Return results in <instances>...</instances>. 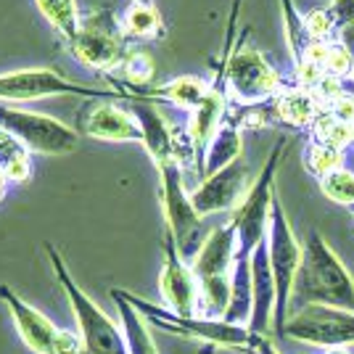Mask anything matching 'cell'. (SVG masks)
Listing matches in <instances>:
<instances>
[{"label": "cell", "instance_id": "f1b7e54d", "mask_svg": "<svg viewBox=\"0 0 354 354\" xmlns=\"http://www.w3.org/2000/svg\"><path fill=\"white\" fill-rule=\"evenodd\" d=\"M304 164H307V169H310L312 175L320 180V177L330 175V172H336V169L344 167V151L328 146V143H320V140H315V143L307 148V159H304Z\"/></svg>", "mask_w": 354, "mask_h": 354}, {"label": "cell", "instance_id": "484cf974", "mask_svg": "<svg viewBox=\"0 0 354 354\" xmlns=\"http://www.w3.org/2000/svg\"><path fill=\"white\" fill-rule=\"evenodd\" d=\"M35 3H37L40 14L48 19V24L59 32L66 43H72L80 30V19H82L77 0H35Z\"/></svg>", "mask_w": 354, "mask_h": 354}, {"label": "cell", "instance_id": "e575fe53", "mask_svg": "<svg viewBox=\"0 0 354 354\" xmlns=\"http://www.w3.org/2000/svg\"><path fill=\"white\" fill-rule=\"evenodd\" d=\"M8 188H11V180L0 172V204L6 201V196H8Z\"/></svg>", "mask_w": 354, "mask_h": 354}, {"label": "cell", "instance_id": "ba28073f", "mask_svg": "<svg viewBox=\"0 0 354 354\" xmlns=\"http://www.w3.org/2000/svg\"><path fill=\"white\" fill-rule=\"evenodd\" d=\"M56 95H82L90 98H114V101H130L124 90H104L90 88L82 82H72L64 77L59 69L48 66H35V69H16V72L0 74V104H32L43 98H56Z\"/></svg>", "mask_w": 354, "mask_h": 354}, {"label": "cell", "instance_id": "f35d334b", "mask_svg": "<svg viewBox=\"0 0 354 354\" xmlns=\"http://www.w3.org/2000/svg\"><path fill=\"white\" fill-rule=\"evenodd\" d=\"M352 217H354V209H352Z\"/></svg>", "mask_w": 354, "mask_h": 354}, {"label": "cell", "instance_id": "f546056e", "mask_svg": "<svg viewBox=\"0 0 354 354\" xmlns=\"http://www.w3.org/2000/svg\"><path fill=\"white\" fill-rule=\"evenodd\" d=\"M304 27H307V32L315 40H323V43H328V37L333 35V30H339L328 8L325 11H312V14L304 16Z\"/></svg>", "mask_w": 354, "mask_h": 354}, {"label": "cell", "instance_id": "52a82bcc", "mask_svg": "<svg viewBox=\"0 0 354 354\" xmlns=\"http://www.w3.org/2000/svg\"><path fill=\"white\" fill-rule=\"evenodd\" d=\"M69 48L74 59L93 72H114L130 56V40L122 35L119 19L104 6L82 14Z\"/></svg>", "mask_w": 354, "mask_h": 354}, {"label": "cell", "instance_id": "ac0fdd59", "mask_svg": "<svg viewBox=\"0 0 354 354\" xmlns=\"http://www.w3.org/2000/svg\"><path fill=\"white\" fill-rule=\"evenodd\" d=\"M236 257H238V233L236 227H233V222H227V225H220V227L209 230L207 241L198 249L191 267L198 281L225 278V275L233 272Z\"/></svg>", "mask_w": 354, "mask_h": 354}, {"label": "cell", "instance_id": "2e32d148", "mask_svg": "<svg viewBox=\"0 0 354 354\" xmlns=\"http://www.w3.org/2000/svg\"><path fill=\"white\" fill-rule=\"evenodd\" d=\"M135 119L143 130V146H146L148 156L153 159L156 167H162L167 162H180L183 164V148L177 143L175 130L169 127V122L156 111V106L151 101H130Z\"/></svg>", "mask_w": 354, "mask_h": 354}, {"label": "cell", "instance_id": "3957f363", "mask_svg": "<svg viewBox=\"0 0 354 354\" xmlns=\"http://www.w3.org/2000/svg\"><path fill=\"white\" fill-rule=\"evenodd\" d=\"M214 85L225 88L230 101L246 109L265 104L270 98H278L283 93L278 72L267 64V59L257 48L246 45L243 40L236 48H230V40H227V50H225Z\"/></svg>", "mask_w": 354, "mask_h": 354}, {"label": "cell", "instance_id": "7a4b0ae2", "mask_svg": "<svg viewBox=\"0 0 354 354\" xmlns=\"http://www.w3.org/2000/svg\"><path fill=\"white\" fill-rule=\"evenodd\" d=\"M45 254H48V262H50V270H53V275L59 281L61 291H64L69 307H72V315L74 320H77V333L82 339V354H127V341H124L122 325L114 323L80 288V283L74 281L64 254L50 241L45 243Z\"/></svg>", "mask_w": 354, "mask_h": 354}, {"label": "cell", "instance_id": "cb8c5ba5", "mask_svg": "<svg viewBox=\"0 0 354 354\" xmlns=\"http://www.w3.org/2000/svg\"><path fill=\"white\" fill-rule=\"evenodd\" d=\"M119 27L122 35L133 43H143V40H156L164 35V21L162 14L153 3H133L124 14L119 16Z\"/></svg>", "mask_w": 354, "mask_h": 354}, {"label": "cell", "instance_id": "8fae6325", "mask_svg": "<svg viewBox=\"0 0 354 354\" xmlns=\"http://www.w3.org/2000/svg\"><path fill=\"white\" fill-rule=\"evenodd\" d=\"M0 127L16 135L32 153L64 156L80 146V133L43 111H30L14 104H0Z\"/></svg>", "mask_w": 354, "mask_h": 354}, {"label": "cell", "instance_id": "d590c367", "mask_svg": "<svg viewBox=\"0 0 354 354\" xmlns=\"http://www.w3.org/2000/svg\"><path fill=\"white\" fill-rule=\"evenodd\" d=\"M325 354H349L346 349H333V352H325Z\"/></svg>", "mask_w": 354, "mask_h": 354}, {"label": "cell", "instance_id": "4fadbf2b", "mask_svg": "<svg viewBox=\"0 0 354 354\" xmlns=\"http://www.w3.org/2000/svg\"><path fill=\"white\" fill-rule=\"evenodd\" d=\"M74 130L104 143H143V130L135 119L133 109L122 106L114 98L85 101L77 111Z\"/></svg>", "mask_w": 354, "mask_h": 354}, {"label": "cell", "instance_id": "ffe728a7", "mask_svg": "<svg viewBox=\"0 0 354 354\" xmlns=\"http://www.w3.org/2000/svg\"><path fill=\"white\" fill-rule=\"evenodd\" d=\"M111 299H114V304H117L119 310V320H122V330H124V341H127V354H159V346H156V341L151 336V325L127 301L124 291L114 288Z\"/></svg>", "mask_w": 354, "mask_h": 354}, {"label": "cell", "instance_id": "9c48e42d", "mask_svg": "<svg viewBox=\"0 0 354 354\" xmlns=\"http://www.w3.org/2000/svg\"><path fill=\"white\" fill-rule=\"evenodd\" d=\"M283 151H286V138H281L275 143V148L270 151L259 177H254L246 198L241 201V207L230 217L238 233V254L251 257V251L267 238L270 214H272V204H275V196H278L275 193V175H278V167H281Z\"/></svg>", "mask_w": 354, "mask_h": 354}, {"label": "cell", "instance_id": "e0dca14e", "mask_svg": "<svg viewBox=\"0 0 354 354\" xmlns=\"http://www.w3.org/2000/svg\"><path fill=\"white\" fill-rule=\"evenodd\" d=\"M251 288H254V310H251L249 330L259 336H270L272 315H275V281L270 267L267 238L251 251Z\"/></svg>", "mask_w": 354, "mask_h": 354}, {"label": "cell", "instance_id": "44dd1931", "mask_svg": "<svg viewBox=\"0 0 354 354\" xmlns=\"http://www.w3.org/2000/svg\"><path fill=\"white\" fill-rule=\"evenodd\" d=\"M243 153V140H241V124L227 117L222 122V127L214 133L212 143L207 146L204 153V164H201V180L214 172L225 169L227 164H233L236 159H241Z\"/></svg>", "mask_w": 354, "mask_h": 354}, {"label": "cell", "instance_id": "30bf717a", "mask_svg": "<svg viewBox=\"0 0 354 354\" xmlns=\"http://www.w3.org/2000/svg\"><path fill=\"white\" fill-rule=\"evenodd\" d=\"M0 301L14 320V328L24 346L35 354H82V339L77 330L56 325L48 315L32 307L8 283H0Z\"/></svg>", "mask_w": 354, "mask_h": 354}, {"label": "cell", "instance_id": "d4e9b609", "mask_svg": "<svg viewBox=\"0 0 354 354\" xmlns=\"http://www.w3.org/2000/svg\"><path fill=\"white\" fill-rule=\"evenodd\" d=\"M0 172L11 180V185H21L32 177V151L3 127H0Z\"/></svg>", "mask_w": 354, "mask_h": 354}, {"label": "cell", "instance_id": "4dcf8cb0", "mask_svg": "<svg viewBox=\"0 0 354 354\" xmlns=\"http://www.w3.org/2000/svg\"><path fill=\"white\" fill-rule=\"evenodd\" d=\"M333 119H339L344 124H354V98L349 95H341L339 101L330 104V111H328Z\"/></svg>", "mask_w": 354, "mask_h": 354}, {"label": "cell", "instance_id": "8992f818", "mask_svg": "<svg viewBox=\"0 0 354 354\" xmlns=\"http://www.w3.org/2000/svg\"><path fill=\"white\" fill-rule=\"evenodd\" d=\"M156 169H159V193H162L167 233L175 238L177 251L183 254V259L193 262L209 236V233H204V217L196 212L191 193L185 191L183 164L167 162Z\"/></svg>", "mask_w": 354, "mask_h": 354}, {"label": "cell", "instance_id": "d6a6232c", "mask_svg": "<svg viewBox=\"0 0 354 354\" xmlns=\"http://www.w3.org/2000/svg\"><path fill=\"white\" fill-rule=\"evenodd\" d=\"M246 354H281L278 352V346H275V341L270 339V336H254V341H251L249 352Z\"/></svg>", "mask_w": 354, "mask_h": 354}, {"label": "cell", "instance_id": "83f0119b", "mask_svg": "<svg viewBox=\"0 0 354 354\" xmlns=\"http://www.w3.org/2000/svg\"><path fill=\"white\" fill-rule=\"evenodd\" d=\"M317 183H320V191L325 193V198H330L333 204H341V207L354 209V172H349L346 167L320 177Z\"/></svg>", "mask_w": 354, "mask_h": 354}, {"label": "cell", "instance_id": "74e56055", "mask_svg": "<svg viewBox=\"0 0 354 354\" xmlns=\"http://www.w3.org/2000/svg\"><path fill=\"white\" fill-rule=\"evenodd\" d=\"M349 77H352V82H354V66H352V72H349Z\"/></svg>", "mask_w": 354, "mask_h": 354}, {"label": "cell", "instance_id": "5b68a950", "mask_svg": "<svg viewBox=\"0 0 354 354\" xmlns=\"http://www.w3.org/2000/svg\"><path fill=\"white\" fill-rule=\"evenodd\" d=\"M267 251H270V267L275 281V315H272V330L283 336V328L288 323V310L294 301V286L299 267H301V243L296 241V233L288 222V214L283 209L281 198L275 196L270 227H267Z\"/></svg>", "mask_w": 354, "mask_h": 354}, {"label": "cell", "instance_id": "7c38bea8", "mask_svg": "<svg viewBox=\"0 0 354 354\" xmlns=\"http://www.w3.org/2000/svg\"><path fill=\"white\" fill-rule=\"evenodd\" d=\"M283 336L328 352L349 349L354 346V312L325 304H304L288 317Z\"/></svg>", "mask_w": 354, "mask_h": 354}, {"label": "cell", "instance_id": "836d02e7", "mask_svg": "<svg viewBox=\"0 0 354 354\" xmlns=\"http://www.w3.org/2000/svg\"><path fill=\"white\" fill-rule=\"evenodd\" d=\"M339 43L349 50V56H352V61H354V21L352 24H344L339 30Z\"/></svg>", "mask_w": 354, "mask_h": 354}, {"label": "cell", "instance_id": "6da1fadb", "mask_svg": "<svg viewBox=\"0 0 354 354\" xmlns=\"http://www.w3.org/2000/svg\"><path fill=\"white\" fill-rule=\"evenodd\" d=\"M294 299L304 304H325L354 312V278L339 254L328 246L320 230L301 241V267L296 275Z\"/></svg>", "mask_w": 354, "mask_h": 354}, {"label": "cell", "instance_id": "5bb4252c", "mask_svg": "<svg viewBox=\"0 0 354 354\" xmlns=\"http://www.w3.org/2000/svg\"><path fill=\"white\" fill-rule=\"evenodd\" d=\"M251 183H254L251 180V167L241 156L220 172L204 177L198 183V188L191 191V201L201 217L220 214V212H236L241 207V201L246 198Z\"/></svg>", "mask_w": 354, "mask_h": 354}, {"label": "cell", "instance_id": "ab89813d", "mask_svg": "<svg viewBox=\"0 0 354 354\" xmlns=\"http://www.w3.org/2000/svg\"><path fill=\"white\" fill-rule=\"evenodd\" d=\"M330 3H336V0H330Z\"/></svg>", "mask_w": 354, "mask_h": 354}, {"label": "cell", "instance_id": "d6986e66", "mask_svg": "<svg viewBox=\"0 0 354 354\" xmlns=\"http://www.w3.org/2000/svg\"><path fill=\"white\" fill-rule=\"evenodd\" d=\"M212 90L209 82H204L201 77H177V80H169V82H164L159 88H151L148 90H138V93H127L130 95V101H151V104H156V101H167V104L177 106V109H185L188 114H193L198 106L204 104V98H207V93Z\"/></svg>", "mask_w": 354, "mask_h": 354}, {"label": "cell", "instance_id": "277c9868", "mask_svg": "<svg viewBox=\"0 0 354 354\" xmlns=\"http://www.w3.org/2000/svg\"><path fill=\"white\" fill-rule=\"evenodd\" d=\"M124 296H127V301L133 304L135 310L146 317L148 325H156L159 330H167L172 336H183L188 341H201V344H209V346L236 349V352L246 354L254 336H257L246 325H233L225 323V320H212V317H183V315H175L167 307H156V304H151V301L130 294V291H124Z\"/></svg>", "mask_w": 354, "mask_h": 354}, {"label": "cell", "instance_id": "9a60e30c", "mask_svg": "<svg viewBox=\"0 0 354 354\" xmlns=\"http://www.w3.org/2000/svg\"><path fill=\"white\" fill-rule=\"evenodd\" d=\"M159 294L169 312L183 317H198V299H201L198 278L193 272L191 262L183 259L175 238L167 230H164V265L159 275Z\"/></svg>", "mask_w": 354, "mask_h": 354}, {"label": "cell", "instance_id": "1f68e13d", "mask_svg": "<svg viewBox=\"0 0 354 354\" xmlns=\"http://www.w3.org/2000/svg\"><path fill=\"white\" fill-rule=\"evenodd\" d=\"M330 16H333V21H336V27H344V24H352L354 21V0H336V3H330Z\"/></svg>", "mask_w": 354, "mask_h": 354}, {"label": "cell", "instance_id": "8d00e7d4", "mask_svg": "<svg viewBox=\"0 0 354 354\" xmlns=\"http://www.w3.org/2000/svg\"><path fill=\"white\" fill-rule=\"evenodd\" d=\"M133 3H153V0H133Z\"/></svg>", "mask_w": 354, "mask_h": 354}, {"label": "cell", "instance_id": "4316f807", "mask_svg": "<svg viewBox=\"0 0 354 354\" xmlns=\"http://www.w3.org/2000/svg\"><path fill=\"white\" fill-rule=\"evenodd\" d=\"M119 72L124 74V88L119 90H127V93H138V90H148L153 77H156V64L153 59L143 53V50H130V56L124 59V64L119 66Z\"/></svg>", "mask_w": 354, "mask_h": 354}, {"label": "cell", "instance_id": "7402d4cb", "mask_svg": "<svg viewBox=\"0 0 354 354\" xmlns=\"http://www.w3.org/2000/svg\"><path fill=\"white\" fill-rule=\"evenodd\" d=\"M230 304L225 312V323L246 325L249 328L251 310H254V288H251V257L238 254L236 265H233V275H230Z\"/></svg>", "mask_w": 354, "mask_h": 354}, {"label": "cell", "instance_id": "603a6c76", "mask_svg": "<svg viewBox=\"0 0 354 354\" xmlns=\"http://www.w3.org/2000/svg\"><path fill=\"white\" fill-rule=\"evenodd\" d=\"M275 114L278 119L288 122L291 127H315L320 119V106H317V93L312 90H283L275 98Z\"/></svg>", "mask_w": 354, "mask_h": 354}]
</instances>
